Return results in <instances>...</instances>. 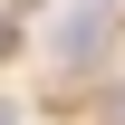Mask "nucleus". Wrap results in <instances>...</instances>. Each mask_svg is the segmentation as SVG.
Masks as SVG:
<instances>
[{
  "instance_id": "obj_3",
  "label": "nucleus",
  "mask_w": 125,
  "mask_h": 125,
  "mask_svg": "<svg viewBox=\"0 0 125 125\" xmlns=\"http://www.w3.org/2000/svg\"><path fill=\"white\" fill-rule=\"evenodd\" d=\"M96 10H125V0H96Z\"/></svg>"
},
{
  "instance_id": "obj_1",
  "label": "nucleus",
  "mask_w": 125,
  "mask_h": 125,
  "mask_svg": "<svg viewBox=\"0 0 125 125\" xmlns=\"http://www.w3.org/2000/svg\"><path fill=\"white\" fill-rule=\"evenodd\" d=\"M106 48H115V10H96V0H67V10L48 19V58H58L67 77L106 67Z\"/></svg>"
},
{
  "instance_id": "obj_2",
  "label": "nucleus",
  "mask_w": 125,
  "mask_h": 125,
  "mask_svg": "<svg viewBox=\"0 0 125 125\" xmlns=\"http://www.w3.org/2000/svg\"><path fill=\"white\" fill-rule=\"evenodd\" d=\"M10 48H19V19H10V10H0V58H10Z\"/></svg>"
}]
</instances>
